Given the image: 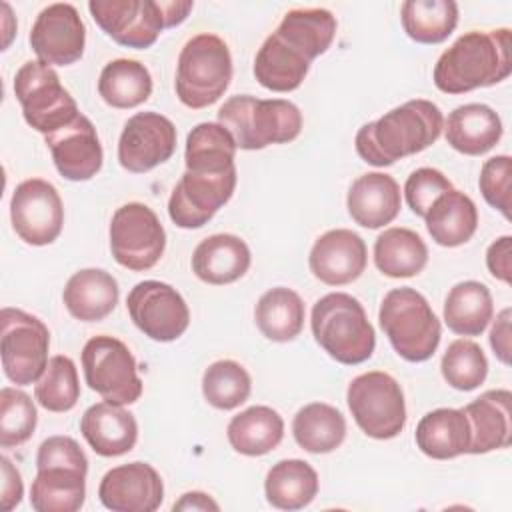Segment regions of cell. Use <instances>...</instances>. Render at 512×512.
I'll use <instances>...</instances> for the list:
<instances>
[{
    "mask_svg": "<svg viewBox=\"0 0 512 512\" xmlns=\"http://www.w3.org/2000/svg\"><path fill=\"white\" fill-rule=\"evenodd\" d=\"M444 130L442 110L424 98L408 100L374 122L364 124L354 138L358 156L378 168L432 146Z\"/></svg>",
    "mask_w": 512,
    "mask_h": 512,
    "instance_id": "obj_1",
    "label": "cell"
},
{
    "mask_svg": "<svg viewBox=\"0 0 512 512\" xmlns=\"http://www.w3.org/2000/svg\"><path fill=\"white\" fill-rule=\"evenodd\" d=\"M512 72L510 28L470 30L446 48L434 66V84L446 94L494 86Z\"/></svg>",
    "mask_w": 512,
    "mask_h": 512,
    "instance_id": "obj_2",
    "label": "cell"
},
{
    "mask_svg": "<svg viewBox=\"0 0 512 512\" xmlns=\"http://www.w3.org/2000/svg\"><path fill=\"white\" fill-rule=\"evenodd\" d=\"M88 458L70 436H50L38 446L30 504L36 512H76L86 498Z\"/></svg>",
    "mask_w": 512,
    "mask_h": 512,
    "instance_id": "obj_3",
    "label": "cell"
},
{
    "mask_svg": "<svg viewBox=\"0 0 512 512\" xmlns=\"http://www.w3.org/2000/svg\"><path fill=\"white\" fill-rule=\"evenodd\" d=\"M222 124L240 150H262L270 144H286L302 130L300 108L282 98H256L240 94L228 98L218 110Z\"/></svg>",
    "mask_w": 512,
    "mask_h": 512,
    "instance_id": "obj_4",
    "label": "cell"
},
{
    "mask_svg": "<svg viewBox=\"0 0 512 512\" xmlns=\"http://www.w3.org/2000/svg\"><path fill=\"white\" fill-rule=\"evenodd\" d=\"M310 328L314 340L340 364L356 366L374 354V328L364 306L346 292H330L322 296L312 306Z\"/></svg>",
    "mask_w": 512,
    "mask_h": 512,
    "instance_id": "obj_5",
    "label": "cell"
},
{
    "mask_svg": "<svg viewBox=\"0 0 512 512\" xmlns=\"http://www.w3.org/2000/svg\"><path fill=\"white\" fill-rule=\"evenodd\" d=\"M380 328L398 356L408 362H424L434 356L442 326L428 300L410 286L392 288L380 304Z\"/></svg>",
    "mask_w": 512,
    "mask_h": 512,
    "instance_id": "obj_6",
    "label": "cell"
},
{
    "mask_svg": "<svg viewBox=\"0 0 512 512\" xmlns=\"http://www.w3.org/2000/svg\"><path fill=\"white\" fill-rule=\"evenodd\" d=\"M232 80L228 44L210 32L192 36L180 50L176 64V96L194 110L220 100Z\"/></svg>",
    "mask_w": 512,
    "mask_h": 512,
    "instance_id": "obj_7",
    "label": "cell"
},
{
    "mask_svg": "<svg viewBox=\"0 0 512 512\" xmlns=\"http://www.w3.org/2000/svg\"><path fill=\"white\" fill-rule=\"evenodd\" d=\"M14 94L28 126L44 136L72 122L80 110L56 70L40 60L24 62L14 76Z\"/></svg>",
    "mask_w": 512,
    "mask_h": 512,
    "instance_id": "obj_8",
    "label": "cell"
},
{
    "mask_svg": "<svg viewBox=\"0 0 512 512\" xmlns=\"http://www.w3.org/2000/svg\"><path fill=\"white\" fill-rule=\"evenodd\" d=\"M346 402L358 428L376 440H390L404 430L406 402L402 386L386 372H364L348 384Z\"/></svg>",
    "mask_w": 512,
    "mask_h": 512,
    "instance_id": "obj_9",
    "label": "cell"
},
{
    "mask_svg": "<svg viewBox=\"0 0 512 512\" xmlns=\"http://www.w3.org/2000/svg\"><path fill=\"white\" fill-rule=\"evenodd\" d=\"M84 380L102 400L118 406L134 404L142 396L136 358L130 348L108 334L92 336L82 348Z\"/></svg>",
    "mask_w": 512,
    "mask_h": 512,
    "instance_id": "obj_10",
    "label": "cell"
},
{
    "mask_svg": "<svg viewBox=\"0 0 512 512\" xmlns=\"http://www.w3.org/2000/svg\"><path fill=\"white\" fill-rule=\"evenodd\" d=\"M0 326V356L6 378L16 386L36 384L50 360L48 326L40 318L10 306L2 308Z\"/></svg>",
    "mask_w": 512,
    "mask_h": 512,
    "instance_id": "obj_11",
    "label": "cell"
},
{
    "mask_svg": "<svg viewBox=\"0 0 512 512\" xmlns=\"http://www.w3.org/2000/svg\"><path fill=\"white\" fill-rule=\"evenodd\" d=\"M108 236L114 260L132 272L154 268L166 248L164 226L156 212L142 202H128L116 208Z\"/></svg>",
    "mask_w": 512,
    "mask_h": 512,
    "instance_id": "obj_12",
    "label": "cell"
},
{
    "mask_svg": "<svg viewBox=\"0 0 512 512\" xmlns=\"http://www.w3.org/2000/svg\"><path fill=\"white\" fill-rule=\"evenodd\" d=\"M130 320L156 342L180 338L190 324V310L182 294L166 282L142 280L126 296Z\"/></svg>",
    "mask_w": 512,
    "mask_h": 512,
    "instance_id": "obj_13",
    "label": "cell"
},
{
    "mask_svg": "<svg viewBox=\"0 0 512 512\" xmlns=\"http://www.w3.org/2000/svg\"><path fill=\"white\" fill-rule=\"evenodd\" d=\"M14 232L30 246L52 244L64 226V204L48 180L28 178L20 182L10 200Z\"/></svg>",
    "mask_w": 512,
    "mask_h": 512,
    "instance_id": "obj_14",
    "label": "cell"
},
{
    "mask_svg": "<svg viewBox=\"0 0 512 512\" xmlns=\"http://www.w3.org/2000/svg\"><path fill=\"white\" fill-rule=\"evenodd\" d=\"M236 168L218 174L184 170L168 200V216L180 228H202L232 198Z\"/></svg>",
    "mask_w": 512,
    "mask_h": 512,
    "instance_id": "obj_15",
    "label": "cell"
},
{
    "mask_svg": "<svg viewBox=\"0 0 512 512\" xmlns=\"http://www.w3.org/2000/svg\"><path fill=\"white\" fill-rule=\"evenodd\" d=\"M94 22L120 46L146 50L166 28L160 2L154 0H90Z\"/></svg>",
    "mask_w": 512,
    "mask_h": 512,
    "instance_id": "obj_16",
    "label": "cell"
},
{
    "mask_svg": "<svg viewBox=\"0 0 512 512\" xmlns=\"http://www.w3.org/2000/svg\"><path fill=\"white\" fill-rule=\"evenodd\" d=\"M86 46V26L68 2H54L40 10L30 30V48L48 66L78 62Z\"/></svg>",
    "mask_w": 512,
    "mask_h": 512,
    "instance_id": "obj_17",
    "label": "cell"
},
{
    "mask_svg": "<svg viewBox=\"0 0 512 512\" xmlns=\"http://www.w3.org/2000/svg\"><path fill=\"white\" fill-rule=\"evenodd\" d=\"M176 150V126L158 112L128 118L118 140V162L132 174H144L170 160Z\"/></svg>",
    "mask_w": 512,
    "mask_h": 512,
    "instance_id": "obj_18",
    "label": "cell"
},
{
    "mask_svg": "<svg viewBox=\"0 0 512 512\" xmlns=\"http://www.w3.org/2000/svg\"><path fill=\"white\" fill-rule=\"evenodd\" d=\"M98 498L112 512H154L164 500V484L148 462H128L102 476Z\"/></svg>",
    "mask_w": 512,
    "mask_h": 512,
    "instance_id": "obj_19",
    "label": "cell"
},
{
    "mask_svg": "<svg viewBox=\"0 0 512 512\" xmlns=\"http://www.w3.org/2000/svg\"><path fill=\"white\" fill-rule=\"evenodd\" d=\"M44 138L62 178L84 182L100 172L104 160L102 144L94 124L82 112L72 122Z\"/></svg>",
    "mask_w": 512,
    "mask_h": 512,
    "instance_id": "obj_20",
    "label": "cell"
},
{
    "mask_svg": "<svg viewBox=\"0 0 512 512\" xmlns=\"http://www.w3.org/2000/svg\"><path fill=\"white\" fill-rule=\"evenodd\" d=\"M368 262V250L356 232L348 228L328 230L316 238L308 266L314 278L328 286H344L362 276Z\"/></svg>",
    "mask_w": 512,
    "mask_h": 512,
    "instance_id": "obj_21",
    "label": "cell"
},
{
    "mask_svg": "<svg viewBox=\"0 0 512 512\" xmlns=\"http://www.w3.org/2000/svg\"><path fill=\"white\" fill-rule=\"evenodd\" d=\"M470 424L468 454H488L508 448L512 442V394L506 388L486 390L466 404Z\"/></svg>",
    "mask_w": 512,
    "mask_h": 512,
    "instance_id": "obj_22",
    "label": "cell"
},
{
    "mask_svg": "<svg viewBox=\"0 0 512 512\" xmlns=\"http://www.w3.org/2000/svg\"><path fill=\"white\" fill-rule=\"evenodd\" d=\"M350 218L368 230L390 224L402 206L398 182L384 172H368L358 176L346 196Z\"/></svg>",
    "mask_w": 512,
    "mask_h": 512,
    "instance_id": "obj_23",
    "label": "cell"
},
{
    "mask_svg": "<svg viewBox=\"0 0 512 512\" xmlns=\"http://www.w3.org/2000/svg\"><path fill=\"white\" fill-rule=\"evenodd\" d=\"M80 432L88 446L104 458L130 452L138 440V422L124 406L98 402L80 418Z\"/></svg>",
    "mask_w": 512,
    "mask_h": 512,
    "instance_id": "obj_24",
    "label": "cell"
},
{
    "mask_svg": "<svg viewBox=\"0 0 512 512\" xmlns=\"http://www.w3.org/2000/svg\"><path fill=\"white\" fill-rule=\"evenodd\" d=\"M252 262L248 244L236 234H212L192 252V272L206 284L222 286L240 280Z\"/></svg>",
    "mask_w": 512,
    "mask_h": 512,
    "instance_id": "obj_25",
    "label": "cell"
},
{
    "mask_svg": "<svg viewBox=\"0 0 512 512\" xmlns=\"http://www.w3.org/2000/svg\"><path fill=\"white\" fill-rule=\"evenodd\" d=\"M502 130L500 116L480 102L456 106L444 122L446 142L466 156H480L492 150L500 142Z\"/></svg>",
    "mask_w": 512,
    "mask_h": 512,
    "instance_id": "obj_26",
    "label": "cell"
},
{
    "mask_svg": "<svg viewBox=\"0 0 512 512\" xmlns=\"http://www.w3.org/2000/svg\"><path fill=\"white\" fill-rule=\"evenodd\" d=\"M118 282L102 268H82L74 272L62 292L70 316L80 322L104 320L118 304Z\"/></svg>",
    "mask_w": 512,
    "mask_h": 512,
    "instance_id": "obj_27",
    "label": "cell"
},
{
    "mask_svg": "<svg viewBox=\"0 0 512 512\" xmlns=\"http://www.w3.org/2000/svg\"><path fill=\"white\" fill-rule=\"evenodd\" d=\"M414 438L428 458L450 460L468 454L470 424L462 408H436L420 418Z\"/></svg>",
    "mask_w": 512,
    "mask_h": 512,
    "instance_id": "obj_28",
    "label": "cell"
},
{
    "mask_svg": "<svg viewBox=\"0 0 512 512\" xmlns=\"http://www.w3.org/2000/svg\"><path fill=\"white\" fill-rule=\"evenodd\" d=\"M428 234L438 246L454 248L466 244L478 228V210L474 200L452 188L444 192L424 216Z\"/></svg>",
    "mask_w": 512,
    "mask_h": 512,
    "instance_id": "obj_29",
    "label": "cell"
},
{
    "mask_svg": "<svg viewBox=\"0 0 512 512\" xmlns=\"http://www.w3.org/2000/svg\"><path fill=\"white\" fill-rule=\"evenodd\" d=\"M310 64L312 62L304 54L272 32L256 52L254 78L266 90L292 92L304 82Z\"/></svg>",
    "mask_w": 512,
    "mask_h": 512,
    "instance_id": "obj_30",
    "label": "cell"
},
{
    "mask_svg": "<svg viewBox=\"0 0 512 512\" xmlns=\"http://www.w3.org/2000/svg\"><path fill=\"white\" fill-rule=\"evenodd\" d=\"M336 28V16L326 8H294L284 14L274 34L312 62L330 48Z\"/></svg>",
    "mask_w": 512,
    "mask_h": 512,
    "instance_id": "obj_31",
    "label": "cell"
},
{
    "mask_svg": "<svg viewBox=\"0 0 512 512\" xmlns=\"http://www.w3.org/2000/svg\"><path fill=\"white\" fill-rule=\"evenodd\" d=\"M226 436L238 454L264 456L282 442L284 420L270 406H250L232 416Z\"/></svg>",
    "mask_w": 512,
    "mask_h": 512,
    "instance_id": "obj_32",
    "label": "cell"
},
{
    "mask_svg": "<svg viewBox=\"0 0 512 512\" xmlns=\"http://www.w3.org/2000/svg\"><path fill=\"white\" fill-rule=\"evenodd\" d=\"M494 314L492 294L478 280H464L450 288L444 300V322L460 336H480Z\"/></svg>",
    "mask_w": 512,
    "mask_h": 512,
    "instance_id": "obj_33",
    "label": "cell"
},
{
    "mask_svg": "<svg viewBox=\"0 0 512 512\" xmlns=\"http://www.w3.org/2000/svg\"><path fill=\"white\" fill-rule=\"evenodd\" d=\"M264 494L278 510H300L316 498L318 474L300 458L280 460L266 474Z\"/></svg>",
    "mask_w": 512,
    "mask_h": 512,
    "instance_id": "obj_34",
    "label": "cell"
},
{
    "mask_svg": "<svg viewBox=\"0 0 512 512\" xmlns=\"http://www.w3.org/2000/svg\"><path fill=\"white\" fill-rule=\"evenodd\" d=\"M292 434L302 450L310 454H328L344 442L346 418L338 408L326 402H310L296 412Z\"/></svg>",
    "mask_w": 512,
    "mask_h": 512,
    "instance_id": "obj_35",
    "label": "cell"
},
{
    "mask_svg": "<svg viewBox=\"0 0 512 512\" xmlns=\"http://www.w3.org/2000/svg\"><path fill=\"white\" fill-rule=\"evenodd\" d=\"M426 262L428 246L410 228H386L374 242V264L388 278H412Z\"/></svg>",
    "mask_w": 512,
    "mask_h": 512,
    "instance_id": "obj_36",
    "label": "cell"
},
{
    "mask_svg": "<svg viewBox=\"0 0 512 512\" xmlns=\"http://www.w3.org/2000/svg\"><path fill=\"white\" fill-rule=\"evenodd\" d=\"M306 308L298 292L286 286L266 290L256 308L254 320L258 330L272 342H290L304 328Z\"/></svg>",
    "mask_w": 512,
    "mask_h": 512,
    "instance_id": "obj_37",
    "label": "cell"
},
{
    "mask_svg": "<svg viewBox=\"0 0 512 512\" xmlns=\"http://www.w3.org/2000/svg\"><path fill=\"white\" fill-rule=\"evenodd\" d=\"M236 142L232 134L218 122L196 124L188 138L184 150V164L190 172L218 174L236 168Z\"/></svg>",
    "mask_w": 512,
    "mask_h": 512,
    "instance_id": "obj_38",
    "label": "cell"
},
{
    "mask_svg": "<svg viewBox=\"0 0 512 512\" xmlns=\"http://www.w3.org/2000/svg\"><path fill=\"white\" fill-rule=\"evenodd\" d=\"M98 94L112 108H136L152 94L150 70L138 60H112L100 72Z\"/></svg>",
    "mask_w": 512,
    "mask_h": 512,
    "instance_id": "obj_39",
    "label": "cell"
},
{
    "mask_svg": "<svg viewBox=\"0 0 512 512\" xmlns=\"http://www.w3.org/2000/svg\"><path fill=\"white\" fill-rule=\"evenodd\" d=\"M402 28L418 44L444 42L458 24L454 0H406L400 6Z\"/></svg>",
    "mask_w": 512,
    "mask_h": 512,
    "instance_id": "obj_40",
    "label": "cell"
},
{
    "mask_svg": "<svg viewBox=\"0 0 512 512\" xmlns=\"http://www.w3.org/2000/svg\"><path fill=\"white\" fill-rule=\"evenodd\" d=\"M252 390V378L236 360H216L202 374V394L218 410H234Z\"/></svg>",
    "mask_w": 512,
    "mask_h": 512,
    "instance_id": "obj_41",
    "label": "cell"
},
{
    "mask_svg": "<svg viewBox=\"0 0 512 512\" xmlns=\"http://www.w3.org/2000/svg\"><path fill=\"white\" fill-rule=\"evenodd\" d=\"M34 396L48 412H68L80 400L78 370L72 358L56 354L34 384Z\"/></svg>",
    "mask_w": 512,
    "mask_h": 512,
    "instance_id": "obj_42",
    "label": "cell"
},
{
    "mask_svg": "<svg viewBox=\"0 0 512 512\" xmlns=\"http://www.w3.org/2000/svg\"><path fill=\"white\" fill-rule=\"evenodd\" d=\"M440 370L444 380L462 392L476 390L488 374V358L480 344L468 338H458L448 344Z\"/></svg>",
    "mask_w": 512,
    "mask_h": 512,
    "instance_id": "obj_43",
    "label": "cell"
},
{
    "mask_svg": "<svg viewBox=\"0 0 512 512\" xmlns=\"http://www.w3.org/2000/svg\"><path fill=\"white\" fill-rule=\"evenodd\" d=\"M36 422L38 412L32 398L18 388L4 386L0 390V446L24 444L34 434Z\"/></svg>",
    "mask_w": 512,
    "mask_h": 512,
    "instance_id": "obj_44",
    "label": "cell"
},
{
    "mask_svg": "<svg viewBox=\"0 0 512 512\" xmlns=\"http://www.w3.org/2000/svg\"><path fill=\"white\" fill-rule=\"evenodd\" d=\"M510 176L512 158L508 154L488 158L480 168L478 186L484 200L510 220Z\"/></svg>",
    "mask_w": 512,
    "mask_h": 512,
    "instance_id": "obj_45",
    "label": "cell"
},
{
    "mask_svg": "<svg viewBox=\"0 0 512 512\" xmlns=\"http://www.w3.org/2000/svg\"><path fill=\"white\" fill-rule=\"evenodd\" d=\"M452 182L448 180V176H444L440 170L436 168H416L406 184H404V196L408 202V208L416 214V216H426V212L430 210V206L436 202V198H440L444 192L452 190Z\"/></svg>",
    "mask_w": 512,
    "mask_h": 512,
    "instance_id": "obj_46",
    "label": "cell"
},
{
    "mask_svg": "<svg viewBox=\"0 0 512 512\" xmlns=\"http://www.w3.org/2000/svg\"><path fill=\"white\" fill-rule=\"evenodd\" d=\"M486 266L496 280L512 282V236H500L488 246Z\"/></svg>",
    "mask_w": 512,
    "mask_h": 512,
    "instance_id": "obj_47",
    "label": "cell"
},
{
    "mask_svg": "<svg viewBox=\"0 0 512 512\" xmlns=\"http://www.w3.org/2000/svg\"><path fill=\"white\" fill-rule=\"evenodd\" d=\"M0 468H2V490H0V508L2 512H10L12 508H16L22 500L24 494V484H22V476L16 470V466L12 464V460L8 456L0 458Z\"/></svg>",
    "mask_w": 512,
    "mask_h": 512,
    "instance_id": "obj_48",
    "label": "cell"
},
{
    "mask_svg": "<svg viewBox=\"0 0 512 512\" xmlns=\"http://www.w3.org/2000/svg\"><path fill=\"white\" fill-rule=\"evenodd\" d=\"M510 308H504L490 330V346L494 356L502 362V364H510Z\"/></svg>",
    "mask_w": 512,
    "mask_h": 512,
    "instance_id": "obj_49",
    "label": "cell"
},
{
    "mask_svg": "<svg viewBox=\"0 0 512 512\" xmlns=\"http://www.w3.org/2000/svg\"><path fill=\"white\" fill-rule=\"evenodd\" d=\"M218 508H220L218 502H214L204 492H186L172 506V510H218Z\"/></svg>",
    "mask_w": 512,
    "mask_h": 512,
    "instance_id": "obj_50",
    "label": "cell"
},
{
    "mask_svg": "<svg viewBox=\"0 0 512 512\" xmlns=\"http://www.w3.org/2000/svg\"><path fill=\"white\" fill-rule=\"evenodd\" d=\"M160 8L164 12V20H166V28H174L178 24H182L186 20V16L190 14V10L194 8V2L186 0V2H160Z\"/></svg>",
    "mask_w": 512,
    "mask_h": 512,
    "instance_id": "obj_51",
    "label": "cell"
}]
</instances>
